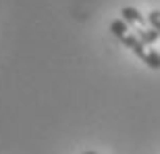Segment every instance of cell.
<instances>
[{"label": "cell", "instance_id": "cell-4", "mask_svg": "<svg viewBox=\"0 0 160 154\" xmlns=\"http://www.w3.org/2000/svg\"><path fill=\"white\" fill-rule=\"evenodd\" d=\"M83 154H96V152H94V150H88V152H83Z\"/></svg>", "mask_w": 160, "mask_h": 154}, {"label": "cell", "instance_id": "cell-1", "mask_svg": "<svg viewBox=\"0 0 160 154\" xmlns=\"http://www.w3.org/2000/svg\"><path fill=\"white\" fill-rule=\"evenodd\" d=\"M110 31H112V36L117 38L125 48H129L131 52L135 54L139 60H143L150 69H154V71L160 69V52H156L154 48L148 46V44H143V42L129 29V25L125 23L123 19H114L112 23H110Z\"/></svg>", "mask_w": 160, "mask_h": 154}, {"label": "cell", "instance_id": "cell-3", "mask_svg": "<svg viewBox=\"0 0 160 154\" xmlns=\"http://www.w3.org/2000/svg\"><path fill=\"white\" fill-rule=\"evenodd\" d=\"M148 23H150V27L160 36V11H152L148 15Z\"/></svg>", "mask_w": 160, "mask_h": 154}, {"label": "cell", "instance_id": "cell-2", "mask_svg": "<svg viewBox=\"0 0 160 154\" xmlns=\"http://www.w3.org/2000/svg\"><path fill=\"white\" fill-rule=\"evenodd\" d=\"M121 19H123L125 23L129 25V29L135 33L143 44H148V46H154L156 42H158V33H156L152 27H150L148 19L143 17L142 13L137 11L135 6H123L121 8Z\"/></svg>", "mask_w": 160, "mask_h": 154}]
</instances>
